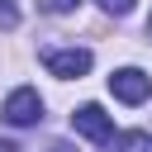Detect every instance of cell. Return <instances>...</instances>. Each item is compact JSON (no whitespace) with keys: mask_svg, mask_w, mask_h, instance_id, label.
<instances>
[{"mask_svg":"<svg viewBox=\"0 0 152 152\" xmlns=\"http://www.w3.org/2000/svg\"><path fill=\"white\" fill-rule=\"evenodd\" d=\"M76 5H81V0H38V10H43V14H71Z\"/></svg>","mask_w":152,"mask_h":152,"instance_id":"obj_6","label":"cell"},{"mask_svg":"<svg viewBox=\"0 0 152 152\" xmlns=\"http://www.w3.org/2000/svg\"><path fill=\"white\" fill-rule=\"evenodd\" d=\"M0 152H19V147H14V142H0Z\"/></svg>","mask_w":152,"mask_h":152,"instance_id":"obj_10","label":"cell"},{"mask_svg":"<svg viewBox=\"0 0 152 152\" xmlns=\"http://www.w3.org/2000/svg\"><path fill=\"white\" fill-rule=\"evenodd\" d=\"M48 152H76V147H71V142H52Z\"/></svg>","mask_w":152,"mask_h":152,"instance_id":"obj_9","label":"cell"},{"mask_svg":"<svg viewBox=\"0 0 152 152\" xmlns=\"http://www.w3.org/2000/svg\"><path fill=\"white\" fill-rule=\"evenodd\" d=\"M71 128H76L81 138H90V142H109V138H114V119H109L100 104H81V109L71 114Z\"/></svg>","mask_w":152,"mask_h":152,"instance_id":"obj_4","label":"cell"},{"mask_svg":"<svg viewBox=\"0 0 152 152\" xmlns=\"http://www.w3.org/2000/svg\"><path fill=\"white\" fill-rule=\"evenodd\" d=\"M100 5H104L109 14H128V10H133V0H100Z\"/></svg>","mask_w":152,"mask_h":152,"instance_id":"obj_8","label":"cell"},{"mask_svg":"<svg viewBox=\"0 0 152 152\" xmlns=\"http://www.w3.org/2000/svg\"><path fill=\"white\" fill-rule=\"evenodd\" d=\"M109 90H114V100H124V104H142V100L152 95V76L138 71V66H119V71L109 76Z\"/></svg>","mask_w":152,"mask_h":152,"instance_id":"obj_1","label":"cell"},{"mask_svg":"<svg viewBox=\"0 0 152 152\" xmlns=\"http://www.w3.org/2000/svg\"><path fill=\"white\" fill-rule=\"evenodd\" d=\"M114 147H124V152H152V138L147 133H119Z\"/></svg>","mask_w":152,"mask_h":152,"instance_id":"obj_5","label":"cell"},{"mask_svg":"<svg viewBox=\"0 0 152 152\" xmlns=\"http://www.w3.org/2000/svg\"><path fill=\"white\" fill-rule=\"evenodd\" d=\"M0 24H5V28H14V24H19V10H14V0H0Z\"/></svg>","mask_w":152,"mask_h":152,"instance_id":"obj_7","label":"cell"},{"mask_svg":"<svg viewBox=\"0 0 152 152\" xmlns=\"http://www.w3.org/2000/svg\"><path fill=\"white\" fill-rule=\"evenodd\" d=\"M43 66H48L52 76L71 81V76H86V71H90V52H86V48H48V52H43Z\"/></svg>","mask_w":152,"mask_h":152,"instance_id":"obj_3","label":"cell"},{"mask_svg":"<svg viewBox=\"0 0 152 152\" xmlns=\"http://www.w3.org/2000/svg\"><path fill=\"white\" fill-rule=\"evenodd\" d=\"M14 128H28V124H38L43 119V100H38V90L33 86H19V90H10V100H5V109H0Z\"/></svg>","mask_w":152,"mask_h":152,"instance_id":"obj_2","label":"cell"},{"mask_svg":"<svg viewBox=\"0 0 152 152\" xmlns=\"http://www.w3.org/2000/svg\"><path fill=\"white\" fill-rule=\"evenodd\" d=\"M147 33H152V19H147Z\"/></svg>","mask_w":152,"mask_h":152,"instance_id":"obj_11","label":"cell"}]
</instances>
